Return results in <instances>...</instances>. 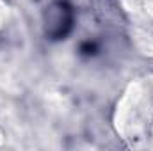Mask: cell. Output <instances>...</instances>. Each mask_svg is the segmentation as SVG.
Here are the masks:
<instances>
[{
  "label": "cell",
  "mask_w": 153,
  "mask_h": 151,
  "mask_svg": "<svg viewBox=\"0 0 153 151\" xmlns=\"http://www.w3.org/2000/svg\"><path fill=\"white\" fill-rule=\"evenodd\" d=\"M53 9L55 11L48 14V34L55 39L64 38L71 29V11L66 5H57Z\"/></svg>",
  "instance_id": "1"
}]
</instances>
